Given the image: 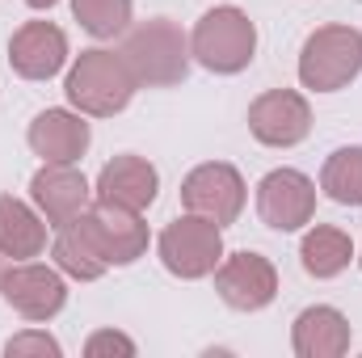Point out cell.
<instances>
[{"instance_id":"10","label":"cell","mask_w":362,"mask_h":358,"mask_svg":"<svg viewBox=\"0 0 362 358\" xmlns=\"http://www.w3.org/2000/svg\"><path fill=\"white\" fill-rule=\"evenodd\" d=\"M215 291L236 312H262V308H270L274 295H278V270H274L270 258L249 253V249L228 253L215 266Z\"/></svg>"},{"instance_id":"1","label":"cell","mask_w":362,"mask_h":358,"mask_svg":"<svg viewBox=\"0 0 362 358\" xmlns=\"http://www.w3.org/2000/svg\"><path fill=\"white\" fill-rule=\"evenodd\" d=\"M122 59L135 76L139 89H173L189 76V38L181 34L177 21L152 17L127 30L122 38Z\"/></svg>"},{"instance_id":"23","label":"cell","mask_w":362,"mask_h":358,"mask_svg":"<svg viewBox=\"0 0 362 358\" xmlns=\"http://www.w3.org/2000/svg\"><path fill=\"white\" fill-rule=\"evenodd\" d=\"M85 354H89V358H101V354H122V358H131V354H135V342H131L127 333L97 329L89 342H85Z\"/></svg>"},{"instance_id":"20","label":"cell","mask_w":362,"mask_h":358,"mask_svg":"<svg viewBox=\"0 0 362 358\" xmlns=\"http://www.w3.org/2000/svg\"><path fill=\"white\" fill-rule=\"evenodd\" d=\"M320 190L341 202V207H362V148H337L329 152L325 169H320Z\"/></svg>"},{"instance_id":"6","label":"cell","mask_w":362,"mask_h":358,"mask_svg":"<svg viewBox=\"0 0 362 358\" xmlns=\"http://www.w3.org/2000/svg\"><path fill=\"white\" fill-rule=\"evenodd\" d=\"M245 198H249V185L240 178V169H232L223 161H206V165L189 169L185 181H181V207L189 215H202V219L219 224V228L240 219Z\"/></svg>"},{"instance_id":"15","label":"cell","mask_w":362,"mask_h":358,"mask_svg":"<svg viewBox=\"0 0 362 358\" xmlns=\"http://www.w3.org/2000/svg\"><path fill=\"white\" fill-rule=\"evenodd\" d=\"M160 194V173L152 161L135 156V152H122L114 156L93 185V198L97 202H110V207H127V211H148Z\"/></svg>"},{"instance_id":"14","label":"cell","mask_w":362,"mask_h":358,"mask_svg":"<svg viewBox=\"0 0 362 358\" xmlns=\"http://www.w3.org/2000/svg\"><path fill=\"white\" fill-rule=\"evenodd\" d=\"M25 139H30L34 156H42V165H76V161L89 152L93 131H89V122H85L81 110L55 105V110L34 114Z\"/></svg>"},{"instance_id":"16","label":"cell","mask_w":362,"mask_h":358,"mask_svg":"<svg viewBox=\"0 0 362 358\" xmlns=\"http://www.w3.org/2000/svg\"><path fill=\"white\" fill-rule=\"evenodd\" d=\"M350 321L333 304L303 308L291 325V350L299 358H341L350 350Z\"/></svg>"},{"instance_id":"19","label":"cell","mask_w":362,"mask_h":358,"mask_svg":"<svg viewBox=\"0 0 362 358\" xmlns=\"http://www.w3.org/2000/svg\"><path fill=\"white\" fill-rule=\"evenodd\" d=\"M299 262L312 278H337L354 262V241H350V232H341L333 224H316L299 245Z\"/></svg>"},{"instance_id":"25","label":"cell","mask_w":362,"mask_h":358,"mask_svg":"<svg viewBox=\"0 0 362 358\" xmlns=\"http://www.w3.org/2000/svg\"><path fill=\"white\" fill-rule=\"evenodd\" d=\"M358 266H362V253H358Z\"/></svg>"},{"instance_id":"11","label":"cell","mask_w":362,"mask_h":358,"mask_svg":"<svg viewBox=\"0 0 362 358\" xmlns=\"http://www.w3.org/2000/svg\"><path fill=\"white\" fill-rule=\"evenodd\" d=\"M249 131L266 148H295L312 135V105L295 89H270L249 105Z\"/></svg>"},{"instance_id":"21","label":"cell","mask_w":362,"mask_h":358,"mask_svg":"<svg viewBox=\"0 0 362 358\" xmlns=\"http://www.w3.org/2000/svg\"><path fill=\"white\" fill-rule=\"evenodd\" d=\"M72 17L81 21V30L93 34V38H118L131 30V0H72Z\"/></svg>"},{"instance_id":"17","label":"cell","mask_w":362,"mask_h":358,"mask_svg":"<svg viewBox=\"0 0 362 358\" xmlns=\"http://www.w3.org/2000/svg\"><path fill=\"white\" fill-rule=\"evenodd\" d=\"M47 219L38 215V207L13 198V194H0V258H13V262H34L42 249H47Z\"/></svg>"},{"instance_id":"18","label":"cell","mask_w":362,"mask_h":358,"mask_svg":"<svg viewBox=\"0 0 362 358\" xmlns=\"http://www.w3.org/2000/svg\"><path fill=\"white\" fill-rule=\"evenodd\" d=\"M51 258H55V266L64 270L68 278H76V282H97V278L110 270V266H105V258L97 253L93 236L85 232L81 215H76L72 224L55 228V241H51Z\"/></svg>"},{"instance_id":"22","label":"cell","mask_w":362,"mask_h":358,"mask_svg":"<svg viewBox=\"0 0 362 358\" xmlns=\"http://www.w3.org/2000/svg\"><path fill=\"white\" fill-rule=\"evenodd\" d=\"M4 354L8 358H59V342L51 337V333H42V329H25V333H17V337H8L4 342Z\"/></svg>"},{"instance_id":"2","label":"cell","mask_w":362,"mask_h":358,"mask_svg":"<svg viewBox=\"0 0 362 358\" xmlns=\"http://www.w3.org/2000/svg\"><path fill=\"white\" fill-rule=\"evenodd\" d=\"M135 76L122 59V51H105V47H89L76 55V64L68 68V105L81 110L85 118H114L131 105L135 97Z\"/></svg>"},{"instance_id":"13","label":"cell","mask_w":362,"mask_h":358,"mask_svg":"<svg viewBox=\"0 0 362 358\" xmlns=\"http://www.w3.org/2000/svg\"><path fill=\"white\" fill-rule=\"evenodd\" d=\"M30 202L51 228H64L93 207V185L76 165H42L30 178Z\"/></svg>"},{"instance_id":"26","label":"cell","mask_w":362,"mask_h":358,"mask_svg":"<svg viewBox=\"0 0 362 358\" xmlns=\"http://www.w3.org/2000/svg\"><path fill=\"white\" fill-rule=\"evenodd\" d=\"M0 274H4V270H0Z\"/></svg>"},{"instance_id":"7","label":"cell","mask_w":362,"mask_h":358,"mask_svg":"<svg viewBox=\"0 0 362 358\" xmlns=\"http://www.w3.org/2000/svg\"><path fill=\"white\" fill-rule=\"evenodd\" d=\"M0 299H4L17 316L42 325V321H51V316H59L64 304H68L64 270L59 266L55 270L38 266V262H13V266L0 274Z\"/></svg>"},{"instance_id":"8","label":"cell","mask_w":362,"mask_h":358,"mask_svg":"<svg viewBox=\"0 0 362 358\" xmlns=\"http://www.w3.org/2000/svg\"><path fill=\"white\" fill-rule=\"evenodd\" d=\"M257 215L274 232H299L316 215V181L299 169H270L257 181Z\"/></svg>"},{"instance_id":"24","label":"cell","mask_w":362,"mask_h":358,"mask_svg":"<svg viewBox=\"0 0 362 358\" xmlns=\"http://www.w3.org/2000/svg\"><path fill=\"white\" fill-rule=\"evenodd\" d=\"M30 8H51V4H59V0H25Z\"/></svg>"},{"instance_id":"9","label":"cell","mask_w":362,"mask_h":358,"mask_svg":"<svg viewBox=\"0 0 362 358\" xmlns=\"http://www.w3.org/2000/svg\"><path fill=\"white\" fill-rule=\"evenodd\" d=\"M85 232L93 236L97 253L105 258V266H135L148 253V224L144 211H127V207H110V202H93L81 215Z\"/></svg>"},{"instance_id":"12","label":"cell","mask_w":362,"mask_h":358,"mask_svg":"<svg viewBox=\"0 0 362 358\" xmlns=\"http://www.w3.org/2000/svg\"><path fill=\"white\" fill-rule=\"evenodd\" d=\"M68 64V34L55 21H25L8 38V68L21 81H51Z\"/></svg>"},{"instance_id":"5","label":"cell","mask_w":362,"mask_h":358,"mask_svg":"<svg viewBox=\"0 0 362 358\" xmlns=\"http://www.w3.org/2000/svg\"><path fill=\"white\" fill-rule=\"evenodd\" d=\"M156 253H160V262L173 278H185V282L206 278L223 262V228L185 211L173 224H165V232L156 241Z\"/></svg>"},{"instance_id":"4","label":"cell","mask_w":362,"mask_h":358,"mask_svg":"<svg viewBox=\"0 0 362 358\" xmlns=\"http://www.w3.org/2000/svg\"><path fill=\"white\" fill-rule=\"evenodd\" d=\"M362 72V30L354 25H320L308 34L299 51V81L312 93H337Z\"/></svg>"},{"instance_id":"3","label":"cell","mask_w":362,"mask_h":358,"mask_svg":"<svg viewBox=\"0 0 362 358\" xmlns=\"http://www.w3.org/2000/svg\"><path fill=\"white\" fill-rule=\"evenodd\" d=\"M189 55L215 72V76H236L253 64L257 55V25L249 21L245 8L236 4H215L194 21L189 34Z\"/></svg>"}]
</instances>
